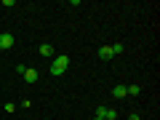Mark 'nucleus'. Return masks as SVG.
I'll return each mask as SVG.
<instances>
[{"label":"nucleus","instance_id":"obj_1","mask_svg":"<svg viewBox=\"0 0 160 120\" xmlns=\"http://www.w3.org/2000/svg\"><path fill=\"white\" fill-rule=\"evenodd\" d=\"M67 67H69V56H64V53H59V56H53V62H51V75H64L67 72Z\"/></svg>","mask_w":160,"mask_h":120},{"label":"nucleus","instance_id":"obj_2","mask_svg":"<svg viewBox=\"0 0 160 120\" xmlns=\"http://www.w3.org/2000/svg\"><path fill=\"white\" fill-rule=\"evenodd\" d=\"M13 43H16V38H13L11 32H3V35H0V51H11Z\"/></svg>","mask_w":160,"mask_h":120},{"label":"nucleus","instance_id":"obj_3","mask_svg":"<svg viewBox=\"0 0 160 120\" xmlns=\"http://www.w3.org/2000/svg\"><path fill=\"white\" fill-rule=\"evenodd\" d=\"M96 118H102V120H118V112L109 109V107H99L96 109Z\"/></svg>","mask_w":160,"mask_h":120},{"label":"nucleus","instance_id":"obj_4","mask_svg":"<svg viewBox=\"0 0 160 120\" xmlns=\"http://www.w3.org/2000/svg\"><path fill=\"white\" fill-rule=\"evenodd\" d=\"M38 53H40L43 59H53V56H56V51H53V46H51V43H43V46L38 48Z\"/></svg>","mask_w":160,"mask_h":120},{"label":"nucleus","instance_id":"obj_5","mask_svg":"<svg viewBox=\"0 0 160 120\" xmlns=\"http://www.w3.org/2000/svg\"><path fill=\"white\" fill-rule=\"evenodd\" d=\"M22 78L24 80H27V83H38V69H24V72H22Z\"/></svg>","mask_w":160,"mask_h":120},{"label":"nucleus","instance_id":"obj_6","mask_svg":"<svg viewBox=\"0 0 160 120\" xmlns=\"http://www.w3.org/2000/svg\"><path fill=\"white\" fill-rule=\"evenodd\" d=\"M112 56H115V53H112V48H109V46H102V48H99V59L107 62V59H112Z\"/></svg>","mask_w":160,"mask_h":120},{"label":"nucleus","instance_id":"obj_7","mask_svg":"<svg viewBox=\"0 0 160 120\" xmlns=\"http://www.w3.org/2000/svg\"><path fill=\"white\" fill-rule=\"evenodd\" d=\"M112 96H118V99L128 96V93H126V86H115V88H112Z\"/></svg>","mask_w":160,"mask_h":120},{"label":"nucleus","instance_id":"obj_8","mask_svg":"<svg viewBox=\"0 0 160 120\" xmlns=\"http://www.w3.org/2000/svg\"><path fill=\"white\" fill-rule=\"evenodd\" d=\"M109 48H112V53H123V51H126V48H123V43H115V46H109Z\"/></svg>","mask_w":160,"mask_h":120},{"label":"nucleus","instance_id":"obj_9","mask_svg":"<svg viewBox=\"0 0 160 120\" xmlns=\"http://www.w3.org/2000/svg\"><path fill=\"white\" fill-rule=\"evenodd\" d=\"M128 120H139V115H131V118H128Z\"/></svg>","mask_w":160,"mask_h":120},{"label":"nucleus","instance_id":"obj_10","mask_svg":"<svg viewBox=\"0 0 160 120\" xmlns=\"http://www.w3.org/2000/svg\"><path fill=\"white\" fill-rule=\"evenodd\" d=\"M93 120H102V118H93Z\"/></svg>","mask_w":160,"mask_h":120},{"label":"nucleus","instance_id":"obj_11","mask_svg":"<svg viewBox=\"0 0 160 120\" xmlns=\"http://www.w3.org/2000/svg\"><path fill=\"white\" fill-rule=\"evenodd\" d=\"M0 35H3V32H0Z\"/></svg>","mask_w":160,"mask_h":120},{"label":"nucleus","instance_id":"obj_12","mask_svg":"<svg viewBox=\"0 0 160 120\" xmlns=\"http://www.w3.org/2000/svg\"><path fill=\"white\" fill-rule=\"evenodd\" d=\"M0 53H3V51H0Z\"/></svg>","mask_w":160,"mask_h":120}]
</instances>
